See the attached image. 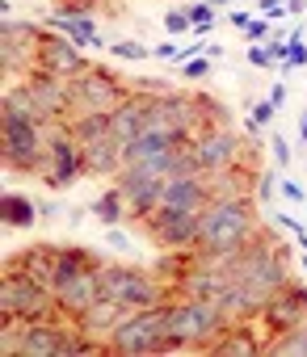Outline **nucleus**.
<instances>
[{"instance_id": "f257e3e1", "label": "nucleus", "mask_w": 307, "mask_h": 357, "mask_svg": "<svg viewBox=\"0 0 307 357\" xmlns=\"http://www.w3.org/2000/svg\"><path fill=\"white\" fill-rule=\"evenodd\" d=\"M257 198H211L198 215V257H232L257 236Z\"/></svg>"}, {"instance_id": "f03ea898", "label": "nucleus", "mask_w": 307, "mask_h": 357, "mask_svg": "<svg viewBox=\"0 0 307 357\" xmlns=\"http://www.w3.org/2000/svg\"><path fill=\"white\" fill-rule=\"evenodd\" d=\"M156 353H177V340L169 336V303L126 311V319L110 336V357H156Z\"/></svg>"}, {"instance_id": "7ed1b4c3", "label": "nucleus", "mask_w": 307, "mask_h": 357, "mask_svg": "<svg viewBox=\"0 0 307 357\" xmlns=\"http://www.w3.org/2000/svg\"><path fill=\"white\" fill-rule=\"evenodd\" d=\"M232 328V319L211 303V298H173L169 303V336L177 340V353H207L223 332Z\"/></svg>"}, {"instance_id": "20e7f679", "label": "nucleus", "mask_w": 307, "mask_h": 357, "mask_svg": "<svg viewBox=\"0 0 307 357\" xmlns=\"http://www.w3.org/2000/svg\"><path fill=\"white\" fill-rule=\"evenodd\" d=\"M101 294L126 303L130 311L173 303V290H169L156 273H147V269H139V265H101Z\"/></svg>"}, {"instance_id": "39448f33", "label": "nucleus", "mask_w": 307, "mask_h": 357, "mask_svg": "<svg viewBox=\"0 0 307 357\" xmlns=\"http://www.w3.org/2000/svg\"><path fill=\"white\" fill-rule=\"evenodd\" d=\"M0 315H26V319H59V298L55 290L38 286L26 273H5L0 282Z\"/></svg>"}, {"instance_id": "423d86ee", "label": "nucleus", "mask_w": 307, "mask_h": 357, "mask_svg": "<svg viewBox=\"0 0 307 357\" xmlns=\"http://www.w3.org/2000/svg\"><path fill=\"white\" fill-rule=\"evenodd\" d=\"M68 93H72V114L76 109L80 114H114L130 97V89L118 76H110L105 68H84L80 76L68 80Z\"/></svg>"}, {"instance_id": "0eeeda50", "label": "nucleus", "mask_w": 307, "mask_h": 357, "mask_svg": "<svg viewBox=\"0 0 307 357\" xmlns=\"http://www.w3.org/2000/svg\"><path fill=\"white\" fill-rule=\"evenodd\" d=\"M114 185L122 190L126 198V219H147L151 211H156L165 202V185H169V176H156L147 164H122V172L114 176Z\"/></svg>"}, {"instance_id": "6e6552de", "label": "nucleus", "mask_w": 307, "mask_h": 357, "mask_svg": "<svg viewBox=\"0 0 307 357\" xmlns=\"http://www.w3.org/2000/svg\"><path fill=\"white\" fill-rule=\"evenodd\" d=\"M139 227L160 248H198V215H190V211L156 206L147 219H139Z\"/></svg>"}, {"instance_id": "1a4fd4ad", "label": "nucleus", "mask_w": 307, "mask_h": 357, "mask_svg": "<svg viewBox=\"0 0 307 357\" xmlns=\"http://www.w3.org/2000/svg\"><path fill=\"white\" fill-rule=\"evenodd\" d=\"M89 63H84V55H80V47L72 43V38H63V34H43V43H38V51H34V72H51V76H59V80H72V76H80Z\"/></svg>"}, {"instance_id": "9d476101", "label": "nucleus", "mask_w": 307, "mask_h": 357, "mask_svg": "<svg viewBox=\"0 0 307 357\" xmlns=\"http://www.w3.org/2000/svg\"><path fill=\"white\" fill-rule=\"evenodd\" d=\"M26 89H30L34 101H38L43 126H55V122L72 118V93H68V80H59V76H51V72H30V76H26Z\"/></svg>"}, {"instance_id": "9b49d317", "label": "nucleus", "mask_w": 307, "mask_h": 357, "mask_svg": "<svg viewBox=\"0 0 307 357\" xmlns=\"http://www.w3.org/2000/svg\"><path fill=\"white\" fill-rule=\"evenodd\" d=\"M194 151H198V160H202L207 172L227 168V164H240V135L232 126H207L194 139Z\"/></svg>"}, {"instance_id": "f8f14e48", "label": "nucleus", "mask_w": 307, "mask_h": 357, "mask_svg": "<svg viewBox=\"0 0 307 357\" xmlns=\"http://www.w3.org/2000/svg\"><path fill=\"white\" fill-rule=\"evenodd\" d=\"M55 298H59V311H63L68 319H76L84 307H93V303L101 298V265H89V269H80L76 278L59 282V286H55Z\"/></svg>"}, {"instance_id": "ddd939ff", "label": "nucleus", "mask_w": 307, "mask_h": 357, "mask_svg": "<svg viewBox=\"0 0 307 357\" xmlns=\"http://www.w3.org/2000/svg\"><path fill=\"white\" fill-rule=\"evenodd\" d=\"M307 319V307H303V298L294 294V286L286 282L282 290H274L269 294V303H265V311H261V324H265V332L269 336H282V332H290V328H299Z\"/></svg>"}, {"instance_id": "4468645a", "label": "nucleus", "mask_w": 307, "mask_h": 357, "mask_svg": "<svg viewBox=\"0 0 307 357\" xmlns=\"http://www.w3.org/2000/svg\"><path fill=\"white\" fill-rule=\"evenodd\" d=\"M5 273H26L38 286L55 290V244H30L26 252H13L5 261Z\"/></svg>"}, {"instance_id": "2eb2a0df", "label": "nucleus", "mask_w": 307, "mask_h": 357, "mask_svg": "<svg viewBox=\"0 0 307 357\" xmlns=\"http://www.w3.org/2000/svg\"><path fill=\"white\" fill-rule=\"evenodd\" d=\"M211 185L207 176H169L165 185V202L160 206H173V211H190V215H202L211 206Z\"/></svg>"}, {"instance_id": "dca6fc26", "label": "nucleus", "mask_w": 307, "mask_h": 357, "mask_svg": "<svg viewBox=\"0 0 307 357\" xmlns=\"http://www.w3.org/2000/svg\"><path fill=\"white\" fill-rule=\"evenodd\" d=\"M143 126H147V97H143V93H130V97L110 114V139H114L118 147H126L130 139L143 135Z\"/></svg>"}, {"instance_id": "f3484780", "label": "nucleus", "mask_w": 307, "mask_h": 357, "mask_svg": "<svg viewBox=\"0 0 307 357\" xmlns=\"http://www.w3.org/2000/svg\"><path fill=\"white\" fill-rule=\"evenodd\" d=\"M126 311H130L126 303H118V298H105V294H101L93 307H84V311L76 315V324H80L89 336H101V340H110V336H114V328L126 319Z\"/></svg>"}, {"instance_id": "a211bd4d", "label": "nucleus", "mask_w": 307, "mask_h": 357, "mask_svg": "<svg viewBox=\"0 0 307 357\" xmlns=\"http://www.w3.org/2000/svg\"><path fill=\"white\" fill-rule=\"evenodd\" d=\"M207 353H211V357H261V353H265V340L257 336V328H253L248 319H240V324H232Z\"/></svg>"}, {"instance_id": "6ab92c4d", "label": "nucleus", "mask_w": 307, "mask_h": 357, "mask_svg": "<svg viewBox=\"0 0 307 357\" xmlns=\"http://www.w3.org/2000/svg\"><path fill=\"white\" fill-rule=\"evenodd\" d=\"M207 185H211V194H215V198H244V194H248V185H257V176H253V172H244V164H227V168L207 172Z\"/></svg>"}, {"instance_id": "aec40b11", "label": "nucleus", "mask_w": 307, "mask_h": 357, "mask_svg": "<svg viewBox=\"0 0 307 357\" xmlns=\"http://www.w3.org/2000/svg\"><path fill=\"white\" fill-rule=\"evenodd\" d=\"M80 151H84V176H118L122 172V147L114 139L89 143Z\"/></svg>"}, {"instance_id": "412c9836", "label": "nucleus", "mask_w": 307, "mask_h": 357, "mask_svg": "<svg viewBox=\"0 0 307 357\" xmlns=\"http://www.w3.org/2000/svg\"><path fill=\"white\" fill-rule=\"evenodd\" d=\"M47 26H51V30H59L63 38H72L76 47H93V51H97V47H105V43H101V34H97V22H93V17H68V13H55V9H51Z\"/></svg>"}, {"instance_id": "4be33fe9", "label": "nucleus", "mask_w": 307, "mask_h": 357, "mask_svg": "<svg viewBox=\"0 0 307 357\" xmlns=\"http://www.w3.org/2000/svg\"><path fill=\"white\" fill-rule=\"evenodd\" d=\"M89 265H105L93 248H80V244H55V286L59 282H68V278H76L80 269H89Z\"/></svg>"}, {"instance_id": "5701e85b", "label": "nucleus", "mask_w": 307, "mask_h": 357, "mask_svg": "<svg viewBox=\"0 0 307 357\" xmlns=\"http://www.w3.org/2000/svg\"><path fill=\"white\" fill-rule=\"evenodd\" d=\"M34 219H38V206H34L26 194H5V198H0V223H5V227L30 231Z\"/></svg>"}, {"instance_id": "b1692460", "label": "nucleus", "mask_w": 307, "mask_h": 357, "mask_svg": "<svg viewBox=\"0 0 307 357\" xmlns=\"http://www.w3.org/2000/svg\"><path fill=\"white\" fill-rule=\"evenodd\" d=\"M43 34H47V30H43L38 22H13V17H5V26H0V43L22 47L26 55H34V51H38Z\"/></svg>"}, {"instance_id": "393cba45", "label": "nucleus", "mask_w": 307, "mask_h": 357, "mask_svg": "<svg viewBox=\"0 0 307 357\" xmlns=\"http://www.w3.org/2000/svg\"><path fill=\"white\" fill-rule=\"evenodd\" d=\"M68 122H72V139H76L80 147L110 139V114H80V109H76Z\"/></svg>"}, {"instance_id": "a878e982", "label": "nucleus", "mask_w": 307, "mask_h": 357, "mask_svg": "<svg viewBox=\"0 0 307 357\" xmlns=\"http://www.w3.org/2000/svg\"><path fill=\"white\" fill-rule=\"evenodd\" d=\"M0 109H5V118H34V122H43V114H38V101H34V93L26 89V80H22V84H13V89L5 93Z\"/></svg>"}, {"instance_id": "bb28decb", "label": "nucleus", "mask_w": 307, "mask_h": 357, "mask_svg": "<svg viewBox=\"0 0 307 357\" xmlns=\"http://www.w3.org/2000/svg\"><path fill=\"white\" fill-rule=\"evenodd\" d=\"M89 211H93V215H97L105 227H118V223L126 219V198H122V190L114 185L110 194H101L97 202H89Z\"/></svg>"}, {"instance_id": "cd10ccee", "label": "nucleus", "mask_w": 307, "mask_h": 357, "mask_svg": "<svg viewBox=\"0 0 307 357\" xmlns=\"http://www.w3.org/2000/svg\"><path fill=\"white\" fill-rule=\"evenodd\" d=\"M26 328H30L26 315H5V328H0V353H5V357H17V353H22Z\"/></svg>"}, {"instance_id": "c85d7f7f", "label": "nucleus", "mask_w": 307, "mask_h": 357, "mask_svg": "<svg viewBox=\"0 0 307 357\" xmlns=\"http://www.w3.org/2000/svg\"><path fill=\"white\" fill-rule=\"evenodd\" d=\"M194 101L202 105V114H207L211 126H232V109H223L219 97H211V93H194Z\"/></svg>"}, {"instance_id": "c756f323", "label": "nucleus", "mask_w": 307, "mask_h": 357, "mask_svg": "<svg viewBox=\"0 0 307 357\" xmlns=\"http://www.w3.org/2000/svg\"><path fill=\"white\" fill-rule=\"evenodd\" d=\"M126 89L130 93H143V97H165V93H173L165 76H135V80H126Z\"/></svg>"}, {"instance_id": "7c9ffc66", "label": "nucleus", "mask_w": 307, "mask_h": 357, "mask_svg": "<svg viewBox=\"0 0 307 357\" xmlns=\"http://www.w3.org/2000/svg\"><path fill=\"white\" fill-rule=\"evenodd\" d=\"M51 9L55 13H68V17H93L97 13V0H55Z\"/></svg>"}, {"instance_id": "2f4dec72", "label": "nucleus", "mask_w": 307, "mask_h": 357, "mask_svg": "<svg viewBox=\"0 0 307 357\" xmlns=\"http://www.w3.org/2000/svg\"><path fill=\"white\" fill-rule=\"evenodd\" d=\"M110 55H118V59H130V63H139V59H147L151 51H147L143 43H130V38H122V43H110Z\"/></svg>"}, {"instance_id": "473e14b6", "label": "nucleus", "mask_w": 307, "mask_h": 357, "mask_svg": "<svg viewBox=\"0 0 307 357\" xmlns=\"http://www.w3.org/2000/svg\"><path fill=\"white\" fill-rule=\"evenodd\" d=\"M186 17H190V26L219 22V13H215V5H211V0H194V5H186Z\"/></svg>"}, {"instance_id": "72a5a7b5", "label": "nucleus", "mask_w": 307, "mask_h": 357, "mask_svg": "<svg viewBox=\"0 0 307 357\" xmlns=\"http://www.w3.org/2000/svg\"><path fill=\"white\" fill-rule=\"evenodd\" d=\"M211 63H215L211 55H194L190 63H181V76H186V80H207V76H211Z\"/></svg>"}, {"instance_id": "f704fd0d", "label": "nucleus", "mask_w": 307, "mask_h": 357, "mask_svg": "<svg viewBox=\"0 0 307 357\" xmlns=\"http://www.w3.org/2000/svg\"><path fill=\"white\" fill-rule=\"evenodd\" d=\"M274 194H278V172L269 168V172H261V176H257V202L265 206V202H274Z\"/></svg>"}, {"instance_id": "c9c22d12", "label": "nucleus", "mask_w": 307, "mask_h": 357, "mask_svg": "<svg viewBox=\"0 0 307 357\" xmlns=\"http://www.w3.org/2000/svg\"><path fill=\"white\" fill-rule=\"evenodd\" d=\"M165 30H169V34H186V30H194V26H190L186 9H173V13H165Z\"/></svg>"}, {"instance_id": "e433bc0d", "label": "nucleus", "mask_w": 307, "mask_h": 357, "mask_svg": "<svg viewBox=\"0 0 307 357\" xmlns=\"http://www.w3.org/2000/svg\"><path fill=\"white\" fill-rule=\"evenodd\" d=\"M269 34H274V30H269V17H253V22H248V30H244V38H248V43H265Z\"/></svg>"}, {"instance_id": "4c0bfd02", "label": "nucleus", "mask_w": 307, "mask_h": 357, "mask_svg": "<svg viewBox=\"0 0 307 357\" xmlns=\"http://www.w3.org/2000/svg\"><path fill=\"white\" fill-rule=\"evenodd\" d=\"M269 151H274L278 168H286V164H290V143H286V135H269Z\"/></svg>"}, {"instance_id": "58836bf2", "label": "nucleus", "mask_w": 307, "mask_h": 357, "mask_svg": "<svg viewBox=\"0 0 307 357\" xmlns=\"http://www.w3.org/2000/svg\"><path fill=\"white\" fill-rule=\"evenodd\" d=\"M248 63H253V68H278V63L269 59V47H265V43H253V47H248Z\"/></svg>"}, {"instance_id": "ea45409f", "label": "nucleus", "mask_w": 307, "mask_h": 357, "mask_svg": "<svg viewBox=\"0 0 307 357\" xmlns=\"http://www.w3.org/2000/svg\"><path fill=\"white\" fill-rule=\"evenodd\" d=\"M286 43H290V59H286V63H290V68H307V47H303L299 38H286Z\"/></svg>"}, {"instance_id": "a19ab883", "label": "nucleus", "mask_w": 307, "mask_h": 357, "mask_svg": "<svg viewBox=\"0 0 307 357\" xmlns=\"http://www.w3.org/2000/svg\"><path fill=\"white\" fill-rule=\"evenodd\" d=\"M261 17L282 22V17H286V5H282V0H261Z\"/></svg>"}, {"instance_id": "79ce46f5", "label": "nucleus", "mask_w": 307, "mask_h": 357, "mask_svg": "<svg viewBox=\"0 0 307 357\" xmlns=\"http://www.w3.org/2000/svg\"><path fill=\"white\" fill-rule=\"evenodd\" d=\"M274 109H278V105H274V101H257V105H253V114H248V118H257V122H261V126H269V118H274Z\"/></svg>"}, {"instance_id": "37998d69", "label": "nucleus", "mask_w": 307, "mask_h": 357, "mask_svg": "<svg viewBox=\"0 0 307 357\" xmlns=\"http://www.w3.org/2000/svg\"><path fill=\"white\" fill-rule=\"evenodd\" d=\"M151 59H165V63H173V59H177V47H173V43H160V47H151Z\"/></svg>"}, {"instance_id": "c03bdc74", "label": "nucleus", "mask_w": 307, "mask_h": 357, "mask_svg": "<svg viewBox=\"0 0 307 357\" xmlns=\"http://www.w3.org/2000/svg\"><path fill=\"white\" fill-rule=\"evenodd\" d=\"M282 198H286V202H307V198H303V190H299L294 181H282Z\"/></svg>"}, {"instance_id": "a18cd8bd", "label": "nucleus", "mask_w": 307, "mask_h": 357, "mask_svg": "<svg viewBox=\"0 0 307 357\" xmlns=\"http://www.w3.org/2000/svg\"><path fill=\"white\" fill-rule=\"evenodd\" d=\"M286 93H290V89H286V84L278 80V84L269 89V101H274V105H286Z\"/></svg>"}, {"instance_id": "49530a36", "label": "nucleus", "mask_w": 307, "mask_h": 357, "mask_svg": "<svg viewBox=\"0 0 307 357\" xmlns=\"http://www.w3.org/2000/svg\"><path fill=\"white\" fill-rule=\"evenodd\" d=\"M282 5H286V13H290V17H299V13L307 9V0H282Z\"/></svg>"}, {"instance_id": "de8ad7c7", "label": "nucleus", "mask_w": 307, "mask_h": 357, "mask_svg": "<svg viewBox=\"0 0 307 357\" xmlns=\"http://www.w3.org/2000/svg\"><path fill=\"white\" fill-rule=\"evenodd\" d=\"M248 22H253L248 13H232V26H236V30H248Z\"/></svg>"}, {"instance_id": "09e8293b", "label": "nucleus", "mask_w": 307, "mask_h": 357, "mask_svg": "<svg viewBox=\"0 0 307 357\" xmlns=\"http://www.w3.org/2000/svg\"><path fill=\"white\" fill-rule=\"evenodd\" d=\"M215 34V22H207V26H194V38H211Z\"/></svg>"}, {"instance_id": "8fccbe9b", "label": "nucleus", "mask_w": 307, "mask_h": 357, "mask_svg": "<svg viewBox=\"0 0 307 357\" xmlns=\"http://www.w3.org/2000/svg\"><path fill=\"white\" fill-rule=\"evenodd\" d=\"M110 244H114V248H126V236H122L118 227H110Z\"/></svg>"}, {"instance_id": "3c124183", "label": "nucleus", "mask_w": 307, "mask_h": 357, "mask_svg": "<svg viewBox=\"0 0 307 357\" xmlns=\"http://www.w3.org/2000/svg\"><path fill=\"white\" fill-rule=\"evenodd\" d=\"M211 5H215V13H227V9H232V0H211Z\"/></svg>"}, {"instance_id": "603ef678", "label": "nucleus", "mask_w": 307, "mask_h": 357, "mask_svg": "<svg viewBox=\"0 0 307 357\" xmlns=\"http://www.w3.org/2000/svg\"><path fill=\"white\" fill-rule=\"evenodd\" d=\"M299 135H303V143H307V114H299Z\"/></svg>"}]
</instances>
